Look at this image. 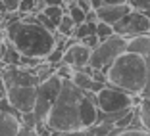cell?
Returning a JSON list of instances; mask_svg holds the SVG:
<instances>
[{
  "instance_id": "8992f818",
  "label": "cell",
  "mask_w": 150,
  "mask_h": 136,
  "mask_svg": "<svg viewBox=\"0 0 150 136\" xmlns=\"http://www.w3.org/2000/svg\"><path fill=\"white\" fill-rule=\"evenodd\" d=\"M62 83L64 81L54 73V75H50L48 79H44L42 83L37 84V100H35V109H33V113H35V117L39 119V121H46L54 102H56L58 94H60Z\"/></svg>"
},
{
  "instance_id": "7a4b0ae2",
  "label": "cell",
  "mask_w": 150,
  "mask_h": 136,
  "mask_svg": "<svg viewBox=\"0 0 150 136\" xmlns=\"http://www.w3.org/2000/svg\"><path fill=\"white\" fill-rule=\"evenodd\" d=\"M83 98H85V90L75 86L73 81H64L60 94H58L52 109L46 117V125H48L50 130L62 132V130L83 128V119H81Z\"/></svg>"
},
{
  "instance_id": "30bf717a",
  "label": "cell",
  "mask_w": 150,
  "mask_h": 136,
  "mask_svg": "<svg viewBox=\"0 0 150 136\" xmlns=\"http://www.w3.org/2000/svg\"><path fill=\"white\" fill-rule=\"evenodd\" d=\"M88 60H91V48H87L83 42L71 44L69 48H66L64 57H62V62L67 63V65H71L75 71L83 69L85 65H88Z\"/></svg>"
},
{
  "instance_id": "5bb4252c",
  "label": "cell",
  "mask_w": 150,
  "mask_h": 136,
  "mask_svg": "<svg viewBox=\"0 0 150 136\" xmlns=\"http://www.w3.org/2000/svg\"><path fill=\"white\" fill-rule=\"evenodd\" d=\"M137 111H139V117H141L142 128L146 132H150V98H141L139 100Z\"/></svg>"
},
{
  "instance_id": "5b68a950",
  "label": "cell",
  "mask_w": 150,
  "mask_h": 136,
  "mask_svg": "<svg viewBox=\"0 0 150 136\" xmlns=\"http://www.w3.org/2000/svg\"><path fill=\"white\" fill-rule=\"evenodd\" d=\"M139 100H141V96H133V94L125 92L117 86H112V84H106L96 94V105H98V111H102V113L127 111L131 107H135L139 104Z\"/></svg>"
},
{
  "instance_id": "44dd1931",
  "label": "cell",
  "mask_w": 150,
  "mask_h": 136,
  "mask_svg": "<svg viewBox=\"0 0 150 136\" xmlns=\"http://www.w3.org/2000/svg\"><path fill=\"white\" fill-rule=\"evenodd\" d=\"M110 136H150V132H146L144 128H123V130H117Z\"/></svg>"
},
{
  "instance_id": "ba28073f",
  "label": "cell",
  "mask_w": 150,
  "mask_h": 136,
  "mask_svg": "<svg viewBox=\"0 0 150 136\" xmlns=\"http://www.w3.org/2000/svg\"><path fill=\"white\" fill-rule=\"evenodd\" d=\"M6 100L16 111L29 113L35 109L37 86H10L6 88Z\"/></svg>"
},
{
  "instance_id": "4fadbf2b",
  "label": "cell",
  "mask_w": 150,
  "mask_h": 136,
  "mask_svg": "<svg viewBox=\"0 0 150 136\" xmlns=\"http://www.w3.org/2000/svg\"><path fill=\"white\" fill-rule=\"evenodd\" d=\"M0 62L4 63V65H19V62H21L19 50L16 48L8 39L0 44Z\"/></svg>"
},
{
  "instance_id": "f546056e",
  "label": "cell",
  "mask_w": 150,
  "mask_h": 136,
  "mask_svg": "<svg viewBox=\"0 0 150 136\" xmlns=\"http://www.w3.org/2000/svg\"><path fill=\"white\" fill-rule=\"evenodd\" d=\"M44 6H64V0H42Z\"/></svg>"
},
{
  "instance_id": "484cf974",
  "label": "cell",
  "mask_w": 150,
  "mask_h": 136,
  "mask_svg": "<svg viewBox=\"0 0 150 136\" xmlns=\"http://www.w3.org/2000/svg\"><path fill=\"white\" fill-rule=\"evenodd\" d=\"M56 136H87V128H75V130H62L54 132Z\"/></svg>"
},
{
  "instance_id": "3957f363",
  "label": "cell",
  "mask_w": 150,
  "mask_h": 136,
  "mask_svg": "<svg viewBox=\"0 0 150 136\" xmlns=\"http://www.w3.org/2000/svg\"><path fill=\"white\" fill-rule=\"evenodd\" d=\"M106 77L108 84L121 88L133 96H141L146 83V60L137 54L123 52L106 69Z\"/></svg>"
},
{
  "instance_id": "277c9868",
  "label": "cell",
  "mask_w": 150,
  "mask_h": 136,
  "mask_svg": "<svg viewBox=\"0 0 150 136\" xmlns=\"http://www.w3.org/2000/svg\"><path fill=\"white\" fill-rule=\"evenodd\" d=\"M123 52H127V39L121 35H112L106 40H100L96 48L91 50L88 65L93 69L106 71Z\"/></svg>"
},
{
  "instance_id": "d4e9b609",
  "label": "cell",
  "mask_w": 150,
  "mask_h": 136,
  "mask_svg": "<svg viewBox=\"0 0 150 136\" xmlns=\"http://www.w3.org/2000/svg\"><path fill=\"white\" fill-rule=\"evenodd\" d=\"M79 42H83L85 46H87V48H91V50H93V48H96V46H98L100 39H98V36H96V33H94V35H88V36H85V39H81Z\"/></svg>"
},
{
  "instance_id": "9a60e30c",
  "label": "cell",
  "mask_w": 150,
  "mask_h": 136,
  "mask_svg": "<svg viewBox=\"0 0 150 136\" xmlns=\"http://www.w3.org/2000/svg\"><path fill=\"white\" fill-rule=\"evenodd\" d=\"M73 31H75V21L69 18V13H64L62 19L58 21L56 33L62 36H73Z\"/></svg>"
},
{
  "instance_id": "d6a6232c",
  "label": "cell",
  "mask_w": 150,
  "mask_h": 136,
  "mask_svg": "<svg viewBox=\"0 0 150 136\" xmlns=\"http://www.w3.org/2000/svg\"><path fill=\"white\" fill-rule=\"evenodd\" d=\"M4 40H6V31L2 29V27H0V44L4 42Z\"/></svg>"
},
{
  "instance_id": "e575fe53",
  "label": "cell",
  "mask_w": 150,
  "mask_h": 136,
  "mask_svg": "<svg viewBox=\"0 0 150 136\" xmlns=\"http://www.w3.org/2000/svg\"><path fill=\"white\" fill-rule=\"evenodd\" d=\"M0 100H2V96H0Z\"/></svg>"
},
{
  "instance_id": "6da1fadb",
  "label": "cell",
  "mask_w": 150,
  "mask_h": 136,
  "mask_svg": "<svg viewBox=\"0 0 150 136\" xmlns=\"http://www.w3.org/2000/svg\"><path fill=\"white\" fill-rule=\"evenodd\" d=\"M6 39L19 50L21 56L46 57L56 46V33L48 31L37 21L35 13H25L21 19L10 23L4 29Z\"/></svg>"
},
{
  "instance_id": "4dcf8cb0",
  "label": "cell",
  "mask_w": 150,
  "mask_h": 136,
  "mask_svg": "<svg viewBox=\"0 0 150 136\" xmlns=\"http://www.w3.org/2000/svg\"><path fill=\"white\" fill-rule=\"evenodd\" d=\"M104 4H127V0H102Z\"/></svg>"
},
{
  "instance_id": "e0dca14e",
  "label": "cell",
  "mask_w": 150,
  "mask_h": 136,
  "mask_svg": "<svg viewBox=\"0 0 150 136\" xmlns=\"http://www.w3.org/2000/svg\"><path fill=\"white\" fill-rule=\"evenodd\" d=\"M66 13H69V18L75 21V25H81V23H85V18H87V12H85L81 6H77V2H75V4L66 6Z\"/></svg>"
},
{
  "instance_id": "f1b7e54d",
  "label": "cell",
  "mask_w": 150,
  "mask_h": 136,
  "mask_svg": "<svg viewBox=\"0 0 150 136\" xmlns=\"http://www.w3.org/2000/svg\"><path fill=\"white\" fill-rule=\"evenodd\" d=\"M85 21H88V23H96L98 21V13H96V10H88L87 12V18H85Z\"/></svg>"
},
{
  "instance_id": "9c48e42d",
  "label": "cell",
  "mask_w": 150,
  "mask_h": 136,
  "mask_svg": "<svg viewBox=\"0 0 150 136\" xmlns=\"http://www.w3.org/2000/svg\"><path fill=\"white\" fill-rule=\"evenodd\" d=\"M21 128V113L8 104L6 98L0 100V136H16Z\"/></svg>"
},
{
  "instance_id": "ffe728a7",
  "label": "cell",
  "mask_w": 150,
  "mask_h": 136,
  "mask_svg": "<svg viewBox=\"0 0 150 136\" xmlns=\"http://www.w3.org/2000/svg\"><path fill=\"white\" fill-rule=\"evenodd\" d=\"M64 52H66V50H64L62 46H54V50L46 57H44V62H46V63H52V65H58V63H62Z\"/></svg>"
},
{
  "instance_id": "52a82bcc",
  "label": "cell",
  "mask_w": 150,
  "mask_h": 136,
  "mask_svg": "<svg viewBox=\"0 0 150 136\" xmlns=\"http://www.w3.org/2000/svg\"><path fill=\"white\" fill-rule=\"evenodd\" d=\"M114 31L115 35H121L125 39L144 35V33H150V19L139 10H131L114 25Z\"/></svg>"
},
{
  "instance_id": "cb8c5ba5",
  "label": "cell",
  "mask_w": 150,
  "mask_h": 136,
  "mask_svg": "<svg viewBox=\"0 0 150 136\" xmlns=\"http://www.w3.org/2000/svg\"><path fill=\"white\" fill-rule=\"evenodd\" d=\"M127 4L131 6V10H139V12L150 10V0H127Z\"/></svg>"
},
{
  "instance_id": "1f68e13d",
  "label": "cell",
  "mask_w": 150,
  "mask_h": 136,
  "mask_svg": "<svg viewBox=\"0 0 150 136\" xmlns=\"http://www.w3.org/2000/svg\"><path fill=\"white\" fill-rule=\"evenodd\" d=\"M91 4H93V8L96 10V8H100V6L104 4V2H102V0H91Z\"/></svg>"
},
{
  "instance_id": "7402d4cb",
  "label": "cell",
  "mask_w": 150,
  "mask_h": 136,
  "mask_svg": "<svg viewBox=\"0 0 150 136\" xmlns=\"http://www.w3.org/2000/svg\"><path fill=\"white\" fill-rule=\"evenodd\" d=\"M35 8H37V0H19V10L18 12L21 15L25 13H35Z\"/></svg>"
},
{
  "instance_id": "603a6c76",
  "label": "cell",
  "mask_w": 150,
  "mask_h": 136,
  "mask_svg": "<svg viewBox=\"0 0 150 136\" xmlns=\"http://www.w3.org/2000/svg\"><path fill=\"white\" fill-rule=\"evenodd\" d=\"M144 60H146V83L141 92V98H150V56L144 57Z\"/></svg>"
},
{
  "instance_id": "d6986e66",
  "label": "cell",
  "mask_w": 150,
  "mask_h": 136,
  "mask_svg": "<svg viewBox=\"0 0 150 136\" xmlns=\"http://www.w3.org/2000/svg\"><path fill=\"white\" fill-rule=\"evenodd\" d=\"M112 35H115L114 25H110V23H104V21H98V23H96V36H98L100 40H106L108 36H112Z\"/></svg>"
},
{
  "instance_id": "7c38bea8",
  "label": "cell",
  "mask_w": 150,
  "mask_h": 136,
  "mask_svg": "<svg viewBox=\"0 0 150 136\" xmlns=\"http://www.w3.org/2000/svg\"><path fill=\"white\" fill-rule=\"evenodd\" d=\"M127 52L137 54V56H142V57H148L150 56V33L127 39Z\"/></svg>"
},
{
  "instance_id": "2e32d148",
  "label": "cell",
  "mask_w": 150,
  "mask_h": 136,
  "mask_svg": "<svg viewBox=\"0 0 150 136\" xmlns=\"http://www.w3.org/2000/svg\"><path fill=\"white\" fill-rule=\"evenodd\" d=\"M96 23H98V21H96ZM96 23L85 21V23H81V25H75L73 36H75L77 40H81V39H85V36H88V35H94V33H96Z\"/></svg>"
},
{
  "instance_id": "ac0fdd59",
  "label": "cell",
  "mask_w": 150,
  "mask_h": 136,
  "mask_svg": "<svg viewBox=\"0 0 150 136\" xmlns=\"http://www.w3.org/2000/svg\"><path fill=\"white\" fill-rule=\"evenodd\" d=\"M42 13L50 19V21L56 23V27H58V21H60V19H62V15L66 13V8H64V6H44Z\"/></svg>"
},
{
  "instance_id": "8fae6325",
  "label": "cell",
  "mask_w": 150,
  "mask_h": 136,
  "mask_svg": "<svg viewBox=\"0 0 150 136\" xmlns=\"http://www.w3.org/2000/svg\"><path fill=\"white\" fill-rule=\"evenodd\" d=\"M129 12H131V6L129 4H102L100 8H96L98 21L110 23V25H115Z\"/></svg>"
},
{
  "instance_id": "83f0119b",
  "label": "cell",
  "mask_w": 150,
  "mask_h": 136,
  "mask_svg": "<svg viewBox=\"0 0 150 136\" xmlns=\"http://www.w3.org/2000/svg\"><path fill=\"white\" fill-rule=\"evenodd\" d=\"M16 136H39V132H37V128H33V127L21 125V128H19V132Z\"/></svg>"
},
{
  "instance_id": "836d02e7",
  "label": "cell",
  "mask_w": 150,
  "mask_h": 136,
  "mask_svg": "<svg viewBox=\"0 0 150 136\" xmlns=\"http://www.w3.org/2000/svg\"><path fill=\"white\" fill-rule=\"evenodd\" d=\"M142 13H144L146 18H148V19H150V10H144V12H142Z\"/></svg>"
},
{
  "instance_id": "4316f807",
  "label": "cell",
  "mask_w": 150,
  "mask_h": 136,
  "mask_svg": "<svg viewBox=\"0 0 150 136\" xmlns=\"http://www.w3.org/2000/svg\"><path fill=\"white\" fill-rule=\"evenodd\" d=\"M4 4L6 12H18L19 10V0H0Z\"/></svg>"
}]
</instances>
